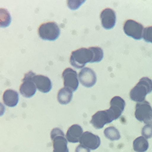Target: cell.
<instances>
[{
  "label": "cell",
  "mask_w": 152,
  "mask_h": 152,
  "mask_svg": "<svg viewBox=\"0 0 152 152\" xmlns=\"http://www.w3.org/2000/svg\"><path fill=\"white\" fill-rule=\"evenodd\" d=\"M5 112V107L3 104L0 103V117L2 116Z\"/></svg>",
  "instance_id": "cell-25"
},
{
  "label": "cell",
  "mask_w": 152,
  "mask_h": 152,
  "mask_svg": "<svg viewBox=\"0 0 152 152\" xmlns=\"http://www.w3.org/2000/svg\"><path fill=\"white\" fill-rule=\"evenodd\" d=\"M93 53L90 48H80L72 52L70 63L72 66L77 69L83 68L86 63H92Z\"/></svg>",
  "instance_id": "cell-2"
},
{
  "label": "cell",
  "mask_w": 152,
  "mask_h": 152,
  "mask_svg": "<svg viewBox=\"0 0 152 152\" xmlns=\"http://www.w3.org/2000/svg\"><path fill=\"white\" fill-rule=\"evenodd\" d=\"M62 77L65 87L69 88L72 91L77 90L79 86V78L77 72L70 68H66L63 72Z\"/></svg>",
  "instance_id": "cell-9"
},
{
  "label": "cell",
  "mask_w": 152,
  "mask_h": 152,
  "mask_svg": "<svg viewBox=\"0 0 152 152\" xmlns=\"http://www.w3.org/2000/svg\"><path fill=\"white\" fill-rule=\"evenodd\" d=\"M72 96V91L69 88L64 87L59 90L57 94V100L60 104L66 105L70 103Z\"/></svg>",
  "instance_id": "cell-17"
},
{
  "label": "cell",
  "mask_w": 152,
  "mask_h": 152,
  "mask_svg": "<svg viewBox=\"0 0 152 152\" xmlns=\"http://www.w3.org/2000/svg\"><path fill=\"white\" fill-rule=\"evenodd\" d=\"M35 75L33 72L30 71L25 74L22 80V83L20 87V92L24 97L30 98L36 93L37 87L33 81Z\"/></svg>",
  "instance_id": "cell-6"
},
{
  "label": "cell",
  "mask_w": 152,
  "mask_h": 152,
  "mask_svg": "<svg viewBox=\"0 0 152 152\" xmlns=\"http://www.w3.org/2000/svg\"><path fill=\"white\" fill-rule=\"evenodd\" d=\"M152 91V81L148 77H142L130 91V99L137 103L145 101L147 94Z\"/></svg>",
  "instance_id": "cell-1"
},
{
  "label": "cell",
  "mask_w": 152,
  "mask_h": 152,
  "mask_svg": "<svg viewBox=\"0 0 152 152\" xmlns=\"http://www.w3.org/2000/svg\"><path fill=\"white\" fill-rule=\"evenodd\" d=\"M148 148V141L143 136L138 137L133 141V149L136 152H145Z\"/></svg>",
  "instance_id": "cell-18"
},
{
  "label": "cell",
  "mask_w": 152,
  "mask_h": 152,
  "mask_svg": "<svg viewBox=\"0 0 152 152\" xmlns=\"http://www.w3.org/2000/svg\"><path fill=\"white\" fill-rule=\"evenodd\" d=\"M78 78L81 84L86 88L93 86L97 81L95 72L89 68H83L79 72Z\"/></svg>",
  "instance_id": "cell-10"
},
{
  "label": "cell",
  "mask_w": 152,
  "mask_h": 152,
  "mask_svg": "<svg viewBox=\"0 0 152 152\" xmlns=\"http://www.w3.org/2000/svg\"><path fill=\"white\" fill-rule=\"evenodd\" d=\"M143 39L147 43H152V26H149L144 29Z\"/></svg>",
  "instance_id": "cell-22"
},
{
  "label": "cell",
  "mask_w": 152,
  "mask_h": 152,
  "mask_svg": "<svg viewBox=\"0 0 152 152\" xmlns=\"http://www.w3.org/2000/svg\"><path fill=\"white\" fill-rule=\"evenodd\" d=\"M142 135L145 139H150L152 137V125H146L142 129Z\"/></svg>",
  "instance_id": "cell-23"
},
{
  "label": "cell",
  "mask_w": 152,
  "mask_h": 152,
  "mask_svg": "<svg viewBox=\"0 0 152 152\" xmlns=\"http://www.w3.org/2000/svg\"><path fill=\"white\" fill-rule=\"evenodd\" d=\"M12 21L11 16L6 9L0 8V28L8 27Z\"/></svg>",
  "instance_id": "cell-19"
},
{
  "label": "cell",
  "mask_w": 152,
  "mask_h": 152,
  "mask_svg": "<svg viewBox=\"0 0 152 152\" xmlns=\"http://www.w3.org/2000/svg\"><path fill=\"white\" fill-rule=\"evenodd\" d=\"M125 107V100L119 96H115L110 101V108L108 109L114 120L118 119L122 115Z\"/></svg>",
  "instance_id": "cell-13"
},
{
  "label": "cell",
  "mask_w": 152,
  "mask_h": 152,
  "mask_svg": "<svg viewBox=\"0 0 152 152\" xmlns=\"http://www.w3.org/2000/svg\"><path fill=\"white\" fill-rule=\"evenodd\" d=\"M75 152H90V150L86 147L80 144L75 149Z\"/></svg>",
  "instance_id": "cell-24"
},
{
  "label": "cell",
  "mask_w": 152,
  "mask_h": 152,
  "mask_svg": "<svg viewBox=\"0 0 152 152\" xmlns=\"http://www.w3.org/2000/svg\"><path fill=\"white\" fill-rule=\"evenodd\" d=\"M134 115L139 121L147 125H152V108L147 101L136 104Z\"/></svg>",
  "instance_id": "cell-4"
},
{
  "label": "cell",
  "mask_w": 152,
  "mask_h": 152,
  "mask_svg": "<svg viewBox=\"0 0 152 152\" xmlns=\"http://www.w3.org/2000/svg\"><path fill=\"white\" fill-rule=\"evenodd\" d=\"M115 121L108 110L99 111L92 116L91 124L96 129H102L105 125Z\"/></svg>",
  "instance_id": "cell-8"
},
{
  "label": "cell",
  "mask_w": 152,
  "mask_h": 152,
  "mask_svg": "<svg viewBox=\"0 0 152 152\" xmlns=\"http://www.w3.org/2000/svg\"><path fill=\"white\" fill-rule=\"evenodd\" d=\"M79 142L90 150H94L100 146V139L97 135L90 132H85L83 133Z\"/></svg>",
  "instance_id": "cell-11"
},
{
  "label": "cell",
  "mask_w": 152,
  "mask_h": 152,
  "mask_svg": "<svg viewBox=\"0 0 152 152\" xmlns=\"http://www.w3.org/2000/svg\"><path fill=\"white\" fill-rule=\"evenodd\" d=\"M4 104L9 107H15L19 100V96L17 91L13 90H7L4 91L3 96Z\"/></svg>",
  "instance_id": "cell-16"
},
{
  "label": "cell",
  "mask_w": 152,
  "mask_h": 152,
  "mask_svg": "<svg viewBox=\"0 0 152 152\" xmlns=\"http://www.w3.org/2000/svg\"><path fill=\"white\" fill-rule=\"evenodd\" d=\"M39 35L42 39L48 41H54L60 34V29L55 22H48L40 25Z\"/></svg>",
  "instance_id": "cell-3"
},
{
  "label": "cell",
  "mask_w": 152,
  "mask_h": 152,
  "mask_svg": "<svg viewBox=\"0 0 152 152\" xmlns=\"http://www.w3.org/2000/svg\"><path fill=\"white\" fill-rule=\"evenodd\" d=\"M50 138L53 141L54 152H69L68 141L61 129H53L50 132Z\"/></svg>",
  "instance_id": "cell-5"
},
{
  "label": "cell",
  "mask_w": 152,
  "mask_h": 152,
  "mask_svg": "<svg viewBox=\"0 0 152 152\" xmlns=\"http://www.w3.org/2000/svg\"><path fill=\"white\" fill-rule=\"evenodd\" d=\"M83 133V129L81 126L77 124L72 125L67 131L66 135L67 141L71 143L79 142Z\"/></svg>",
  "instance_id": "cell-15"
},
{
  "label": "cell",
  "mask_w": 152,
  "mask_h": 152,
  "mask_svg": "<svg viewBox=\"0 0 152 152\" xmlns=\"http://www.w3.org/2000/svg\"><path fill=\"white\" fill-rule=\"evenodd\" d=\"M105 136L110 141H117L121 138V134L118 129L114 126H109L104 130Z\"/></svg>",
  "instance_id": "cell-20"
},
{
  "label": "cell",
  "mask_w": 152,
  "mask_h": 152,
  "mask_svg": "<svg viewBox=\"0 0 152 152\" xmlns=\"http://www.w3.org/2000/svg\"><path fill=\"white\" fill-rule=\"evenodd\" d=\"M33 81L37 89L42 93H47L51 90V81L46 76L43 75H35L33 77Z\"/></svg>",
  "instance_id": "cell-14"
},
{
  "label": "cell",
  "mask_w": 152,
  "mask_h": 152,
  "mask_svg": "<svg viewBox=\"0 0 152 152\" xmlns=\"http://www.w3.org/2000/svg\"><path fill=\"white\" fill-rule=\"evenodd\" d=\"M144 27L142 25L132 20L125 21L124 26L125 34L135 40H141L143 37Z\"/></svg>",
  "instance_id": "cell-7"
},
{
  "label": "cell",
  "mask_w": 152,
  "mask_h": 152,
  "mask_svg": "<svg viewBox=\"0 0 152 152\" xmlns=\"http://www.w3.org/2000/svg\"><path fill=\"white\" fill-rule=\"evenodd\" d=\"M101 23L102 27L105 29H111L115 26L116 15L115 12L111 9H104L100 14Z\"/></svg>",
  "instance_id": "cell-12"
},
{
  "label": "cell",
  "mask_w": 152,
  "mask_h": 152,
  "mask_svg": "<svg viewBox=\"0 0 152 152\" xmlns=\"http://www.w3.org/2000/svg\"><path fill=\"white\" fill-rule=\"evenodd\" d=\"M90 48L93 53V59L92 63L100 62L103 59L104 52L102 49L99 47H91Z\"/></svg>",
  "instance_id": "cell-21"
}]
</instances>
